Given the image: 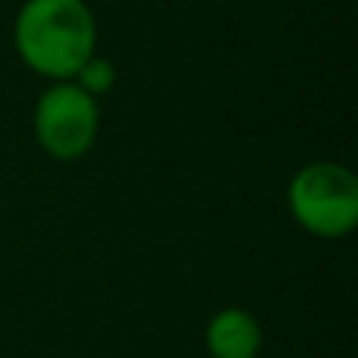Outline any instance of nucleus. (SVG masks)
<instances>
[{
  "instance_id": "obj_1",
  "label": "nucleus",
  "mask_w": 358,
  "mask_h": 358,
  "mask_svg": "<svg viewBox=\"0 0 358 358\" xmlns=\"http://www.w3.org/2000/svg\"><path fill=\"white\" fill-rule=\"evenodd\" d=\"M13 48L41 79H73L98 54V19L88 0H22L13 22Z\"/></svg>"
},
{
  "instance_id": "obj_2",
  "label": "nucleus",
  "mask_w": 358,
  "mask_h": 358,
  "mask_svg": "<svg viewBox=\"0 0 358 358\" xmlns=\"http://www.w3.org/2000/svg\"><path fill=\"white\" fill-rule=\"evenodd\" d=\"M289 214L308 236L343 239L358 227V179L334 161H311L286 185Z\"/></svg>"
},
{
  "instance_id": "obj_3",
  "label": "nucleus",
  "mask_w": 358,
  "mask_h": 358,
  "mask_svg": "<svg viewBox=\"0 0 358 358\" xmlns=\"http://www.w3.org/2000/svg\"><path fill=\"white\" fill-rule=\"evenodd\" d=\"M101 104L73 79L50 82L31 107V132L38 148L63 164L82 161L98 142Z\"/></svg>"
},
{
  "instance_id": "obj_4",
  "label": "nucleus",
  "mask_w": 358,
  "mask_h": 358,
  "mask_svg": "<svg viewBox=\"0 0 358 358\" xmlns=\"http://www.w3.org/2000/svg\"><path fill=\"white\" fill-rule=\"evenodd\" d=\"M204 346H208L210 358H261L264 330L248 308L227 305L210 315L208 327H204Z\"/></svg>"
},
{
  "instance_id": "obj_5",
  "label": "nucleus",
  "mask_w": 358,
  "mask_h": 358,
  "mask_svg": "<svg viewBox=\"0 0 358 358\" xmlns=\"http://www.w3.org/2000/svg\"><path fill=\"white\" fill-rule=\"evenodd\" d=\"M73 82L82 88V92L92 94V98H101V94H107L113 85H117V66H113L107 57L92 54L79 66V73L73 76Z\"/></svg>"
}]
</instances>
